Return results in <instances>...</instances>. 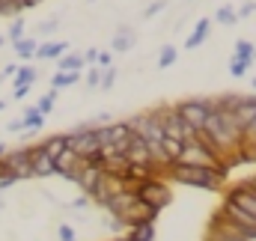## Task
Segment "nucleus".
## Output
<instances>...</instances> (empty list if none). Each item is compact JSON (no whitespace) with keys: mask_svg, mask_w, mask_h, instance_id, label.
Segmentation results:
<instances>
[{"mask_svg":"<svg viewBox=\"0 0 256 241\" xmlns=\"http://www.w3.org/2000/svg\"><path fill=\"white\" fill-rule=\"evenodd\" d=\"M170 179L188 188H202V190H220V184L226 179L224 170H206V167H185V164H170Z\"/></svg>","mask_w":256,"mask_h":241,"instance_id":"1","label":"nucleus"},{"mask_svg":"<svg viewBox=\"0 0 256 241\" xmlns=\"http://www.w3.org/2000/svg\"><path fill=\"white\" fill-rule=\"evenodd\" d=\"M176 164H185V167H206V170H224L226 173V164L214 155V152H208L202 143H196V140H185V149H182V155H179V161Z\"/></svg>","mask_w":256,"mask_h":241,"instance_id":"2","label":"nucleus"},{"mask_svg":"<svg viewBox=\"0 0 256 241\" xmlns=\"http://www.w3.org/2000/svg\"><path fill=\"white\" fill-rule=\"evenodd\" d=\"M134 194H137L140 202L152 206L155 212H161L164 206H170V188H167V182L158 179V176H152V179H146L143 184H137Z\"/></svg>","mask_w":256,"mask_h":241,"instance_id":"3","label":"nucleus"},{"mask_svg":"<svg viewBox=\"0 0 256 241\" xmlns=\"http://www.w3.org/2000/svg\"><path fill=\"white\" fill-rule=\"evenodd\" d=\"M218 214H220L224 220H230L232 226H238L242 236H244V241H256V218L254 214H248L244 208H238V206L230 202V200H224V206H220Z\"/></svg>","mask_w":256,"mask_h":241,"instance_id":"4","label":"nucleus"},{"mask_svg":"<svg viewBox=\"0 0 256 241\" xmlns=\"http://www.w3.org/2000/svg\"><path fill=\"white\" fill-rule=\"evenodd\" d=\"M176 114H179V120L185 125H191L196 131V128H202V122L212 114V98H188V102L176 104Z\"/></svg>","mask_w":256,"mask_h":241,"instance_id":"5","label":"nucleus"},{"mask_svg":"<svg viewBox=\"0 0 256 241\" xmlns=\"http://www.w3.org/2000/svg\"><path fill=\"white\" fill-rule=\"evenodd\" d=\"M6 167L15 179H30V161H33V146H21V149H9L6 152Z\"/></svg>","mask_w":256,"mask_h":241,"instance_id":"6","label":"nucleus"},{"mask_svg":"<svg viewBox=\"0 0 256 241\" xmlns=\"http://www.w3.org/2000/svg\"><path fill=\"white\" fill-rule=\"evenodd\" d=\"M226 200H230V202H236L238 208H244L248 214H254V218H256V190L248 184V182H238L236 188H230Z\"/></svg>","mask_w":256,"mask_h":241,"instance_id":"7","label":"nucleus"},{"mask_svg":"<svg viewBox=\"0 0 256 241\" xmlns=\"http://www.w3.org/2000/svg\"><path fill=\"white\" fill-rule=\"evenodd\" d=\"M232 120H236V125L242 128V134L248 131V125L256 120V96H242V102H238V108L230 114Z\"/></svg>","mask_w":256,"mask_h":241,"instance_id":"8","label":"nucleus"},{"mask_svg":"<svg viewBox=\"0 0 256 241\" xmlns=\"http://www.w3.org/2000/svg\"><path fill=\"white\" fill-rule=\"evenodd\" d=\"M54 176V161L42 152V146H33V161H30V179H48Z\"/></svg>","mask_w":256,"mask_h":241,"instance_id":"9","label":"nucleus"},{"mask_svg":"<svg viewBox=\"0 0 256 241\" xmlns=\"http://www.w3.org/2000/svg\"><path fill=\"white\" fill-rule=\"evenodd\" d=\"M72 182H78V188H80V194L86 196V200H92V194H96V188H98V182H102V170H92V167H84V170H78V176Z\"/></svg>","mask_w":256,"mask_h":241,"instance_id":"10","label":"nucleus"},{"mask_svg":"<svg viewBox=\"0 0 256 241\" xmlns=\"http://www.w3.org/2000/svg\"><path fill=\"white\" fill-rule=\"evenodd\" d=\"M155 149H158V155H161L167 164H176L179 155H182V149H185V140H170V137H164Z\"/></svg>","mask_w":256,"mask_h":241,"instance_id":"11","label":"nucleus"},{"mask_svg":"<svg viewBox=\"0 0 256 241\" xmlns=\"http://www.w3.org/2000/svg\"><path fill=\"white\" fill-rule=\"evenodd\" d=\"M68 54V45L66 42H42L39 48H36V60H57V57H63Z\"/></svg>","mask_w":256,"mask_h":241,"instance_id":"12","label":"nucleus"},{"mask_svg":"<svg viewBox=\"0 0 256 241\" xmlns=\"http://www.w3.org/2000/svg\"><path fill=\"white\" fill-rule=\"evenodd\" d=\"M208 27H212V21L208 18H200L196 21V27H194V33L185 39V51H194V48H200L206 39H208Z\"/></svg>","mask_w":256,"mask_h":241,"instance_id":"13","label":"nucleus"},{"mask_svg":"<svg viewBox=\"0 0 256 241\" xmlns=\"http://www.w3.org/2000/svg\"><path fill=\"white\" fill-rule=\"evenodd\" d=\"M134 42H137L134 30H131V27H120L116 36H114V45H110V48H114L116 54H126L128 48H134Z\"/></svg>","mask_w":256,"mask_h":241,"instance_id":"14","label":"nucleus"},{"mask_svg":"<svg viewBox=\"0 0 256 241\" xmlns=\"http://www.w3.org/2000/svg\"><path fill=\"white\" fill-rule=\"evenodd\" d=\"M122 241H155V224H137V226H128Z\"/></svg>","mask_w":256,"mask_h":241,"instance_id":"15","label":"nucleus"},{"mask_svg":"<svg viewBox=\"0 0 256 241\" xmlns=\"http://www.w3.org/2000/svg\"><path fill=\"white\" fill-rule=\"evenodd\" d=\"M232 57L242 62V66H248V68H250L254 60H256V45H254V42H248V39H238V42H236V54H232Z\"/></svg>","mask_w":256,"mask_h":241,"instance_id":"16","label":"nucleus"},{"mask_svg":"<svg viewBox=\"0 0 256 241\" xmlns=\"http://www.w3.org/2000/svg\"><path fill=\"white\" fill-rule=\"evenodd\" d=\"M86 66H84V57L80 54H63L60 62H57V72H68V74H80Z\"/></svg>","mask_w":256,"mask_h":241,"instance_id":"17","label":"nucleus"},{"mask_svg":"<svg viewBox=\"0 0 256 241\" xmlns=\"http://www.w3.org/2000/svg\"><path fill=\"white\" fill-rule=\"evenodd\" d=\"M36 78H39V74H36L33 66H18V74H15L12 84H15V90H30V86L36 84Z\"/></svg>","mask_w":256,"mask_h":241,"instance_id":"18","label":"nucleus"},{"mask_svg":"<svg viewBox=\"0 0 256 241\" xmlns=\"http://www.w3.org/2000/svg\"><path fill=\"white\" fill-rule=\"evenodd\" d=\"M39 146H42V152L54 161L60 152H66V134H54V137H48V140H45V143H39Z\"/></svg>","mask_w":256,"mask_h":241,"instance_id":"19","label":"nucleus"},{"mask_svg":"<svg viewBox=\"0 0 256 241\" xmlns=\"http://www.w3.org/2000/svg\"><path fill=\"white\" fill-rule=\"evenodd\" d=\"M15 45V57H21V60H30L33 54H36V48H39V42L33 39V36H24V39H18V42H12Z\"/></svg>","mask_w":256,"mask_h":241,"instance_id":"20","label":"nucleus"},{"mask_svg":"<svg viewBox=\"0 0 256 241\" xmlns=\"http://www.w3.org/2000/svg\"><path fill=\"white\" fill-rule=\"evenodd\" d=\"M21 125L27 128V134H36L39 128H45V116H42V114H36V108H30V110L24 114V120H21Z\"/></svg>","mask_w":256,"mask_h":241,"instance_id":"21","label":"nucleus"},{"mask_svg":"<svg viewBox=\"0 0 256 241\" xmlns=\"http://www.w3.org/2000/svg\"><path fill=\"white\" fill-rule=\"evenodd\" d=\"M80 80V74H68V72H54V78H51V90L54 92H60L66 86H72V84H78Z\"/></svg>","mask_w":256,"mask_h":241,"instance_id":"22","label":"nucleus"},{"mask_svg":"<svg viewBox=\"0 0 256 241\" xmlns=\"http://www.w3.org/2000/svg\"><path fill=\"white\" fill-rule=\"evenodd\" d=\"M176 60H179V48L176 45H164L161 54H158V68H170V66H176Z\"/></svg>","mask_w":256,"mask_h":241,"instance_id":"23","label":"nucleus"},{"mask_svg":"<svg viewBox=\"0 0 256 241\" xmlns=\"http://www.w3.org/2000/svg\"><path fill=\"white\" fill-rule=\"evenodd\" d=\"M24 12V3L21 0H0V15H6V18H18Z\"/></svg>","mask_w":256,"mask_h":241,"instance_id":"24","label":"nucleus"},{"mask_svg":"<svg viewBox=\"0 0 256 241\" xmlns=\"http://www.w3.org/2000/svg\"><path fill=\"white\" fill-rule=\"evenodd\" d=\"M214 21H220V24H226V27L238 24V18H236V9H232V6H220V9L214 12Z\"/></svg>","mask_w":256,"mask_h":241,"instance_id":"25","label":"nucleus"},{"mask_svg":"<svg viewBox=\"0 0 256 241\" xmlns=\"http://www.w3.org/2000/svg\"><path fill=\"white\" fill-rule=\"evenodd\" d=\"M6 39H9V42L24 39V18H21V15H18V18H12V24H9V30H6Z\"/></svg>","mask_w":256,"mask_h":241,"instance_id":"26","label":"nucleus"},{"mask_svg":"<svg viewBox=\"0 0 256 241\" xmlns=\"http://www.w3.org/2000/svg\"><path fill=\"white\" fill-rule=\"evenodd\" d=\"M54 102H57V92L51 90L48 96H42V98H39V104H36V114H42V116H48V114L54 110Z\"/></svg>","mask_w":256,"mask_h":241,"instance_id":"27","label":"nucleus"},{"mask_svg":"<svg viewBox=\"0 0 256 241\" xmlns=\"http://www.w3.org/2000/svg\"><path fill=\"white\" fill-rule=\"evenodd\" d=\"M114 84H116V68L110 66V68H104V72H102V80H98V90H104V92H110V90H114Z\"/></svg>","mask_w":256,"mask_h":241,"instance_id":"28","label":"nucleus"},{"mask_svg":"<svg viewBox=\"0 0 256 241\" xmlns=\"http://www.w3.org/2000/svg\"><path fill=\"white\" fill-rule=\"evenodd\" d=\"M167 9V0H155V3H149L146 9H143V21H149V18H155V15H161Z\"/></svg>","mask_w":256,"mask_h":241,"instance_id":"29","label":"nucleus"},{"mask_svg":"<svg viewBox=\"0 0 256 241\" xmlns=\"http://www.w3.org/2000/svg\"><path fill=\"white\" fill-rule=\"evenodd\" d=\"M254 12H256V3H254V0H244V3H242V6L236 9V18L242 21V18H250Z\"/></svg>","mask_w":256,"mask_h":241,"instance_id":"30","label":"nucleus"},{"mask_svg":"<svg viewBox=\"0 0 256 241\" xmlns=\"http://www.w3.org/2000/svg\"><path fill=\"white\" fill-rule=\"evenodd\" d=\"M57 27H60V18H45V21H42V24H39L36 30H39V33H45V36H51V33L57 30Z\"/></svg>","mask_w":256,"mask_h":241,"instance_id":"31","label":"nucleus"},{"mask_svg":"<svg viewBox=\"0 0 256 241\" xmlns=\"http://www.w3.org/2000/svg\"><path fill=\"white\" fill-rule=\"evenodd\" d=\"M98 80H102V68L90 66V72H86V86H90V90H98Z\"/></svg>","mask_w":256,"mask_h":241,"instance_id":"32","label":"nucleus"},{"mask_svg":"<svg viewBox=\"0 0 256 241\" xmlns=\"http://www.w3.org/2000/svg\"><path fill=\"white\" fill-rule=\"evenodd\" d=\"M110 66H114V54H110V51H98V57H96V68L104 72V68H110Z\"/></svg>","mask_w":256,"mask_h":241,"instance_id":"33","label":"nucleus"},{"mask_svg":"<svg viewBox=\"0 0 256 241\" xmlns=\"http://www.w3.org/2000/svg\"><path fill=\"white\" fill-rule=\"evenodd\" d=\"M230 74H232V78H244V74H248V66H242V62L232 57V60H230Z\"/></svg>","mask_w":256,"mask_h":241,"instance_id":"34","label":"nucleus"},{"mask_svg":"<svg viewBox=\"0 0 256 241\" xmlns=\"http://www.w3.org/2000/svg\"><path fill=\"white\" fill-rule=\"evenodd\" d=\"M86 206H90V200H86V196H84V194H80V196H78V200H72V202H68V208H74V212H84V208H86Z\"/></svg>","mask_w":256,"mask_h":241,"instance_id":"35","label":"nucleus"},{"mask_svg":"<svg viewBox=\"0 0 256 241\" xmlns=\"http://www.w3.org/2000/svg\"><path fill=\"white\" fill-rule=\"evenodd\" d=\"M80 57H84V66H96V57H98V51H96V48H86Z\"/></svg>","mask_w":256,"mask_h":241,"instance_id":"36","label":"nucleus"},{"mask_svg":"<svg viewBox=\"0 0 256 241\" xmlns=\"http://www.w3.org/2000/svg\"><path fill=\"white\" fill-rule=\"evenodd\" d=\"M57 232H60V241H74V232H72L68 226H60Z\"/></svg>","mask_w":256,"mask_h":241,"instance_id":"37","label":"nucleus"},{"mask_svg":"<svg viewBox=\"0 0 256 241\" xmlns=\"http://www.w3.org/2000/svg\"><path fill=\"white\" fill-rule=\"evenodd\" d=\"M18 74V62H9L6 68H3V78H15Z\"/></svg>","mask_w":256,"mask_h":241,"instance_id":"38","label":"nucleus"},{"mask_svg":"<svg viewBox=\"0 0 256 241\" xmlns=\"http://www.w3.org/2000/svg\"><path fill=\"white\" fill-rule=\"evenodd\" d=\"M6 131H9V134H18V131H24V125H21V120H15V122L6 125Z\"/></svg>","mask_w":256,"mask_h":241,"instance_id":"39","label":"nucleus"},{"mask_svg":"<svg viewBox=\"0 0 256 241\" xmlns=\"http://www.w3.org/2000/svg\"><path fill=\"white\" fill-rule=\"evenodd\" d=\"M15 176H12V173H9V176H6V179H0V190H6V188H12V184H15Z\"/></svg>","mask_w":256,"mask_h":241,"instance_id":"40","label":"nucleus"},{"mask_svg":"<svg viewBox=\"0 0 256 241\" xmlns=\"http://www.w3.org/2000/svg\"><path fill=\"white\" fill-rule=\"evenodd\" d=\"M6 152H9V149H6V143H0V161L6 158Z\"/></svg>","mask_w":256,"mask_h":241,"instance_id":"41","label":"nucleus"},{"mask_svg":"<svg viewBox=\"0 0 256 241\" xmlns=\"http://www.w3.org/2000/svg\"><path fill=\"white\" fill-rule=\"evenodd\" d=\"M21 3H24V9H27V6H36V3H42V0H21Z\"/></svg>","mask_w":256,"mask_h":241,"instance_id":"42","label":"nucleus"},{"mask_svg":"<svg viewBox=\"0 0 256 241\" xmlns=\"http://www.w3.org/2000/svg\"><path fill=\"white\" fill-rule=\"evenodd\" d=\"M248 184H250V188L256 190V176H254V179H248Z\"/></svg>","mask_w":256,"mask_h":241,"instance_id":"43","label":"nucleus"},{"mask_svg":"<svg viewBox=\"0 0 256 241\" xmlns=\"http://www.w3.org/2000/svg\"><path fill=\"white\" fill-rule=\"evenodd\" d=\"M6 104H9V102H3V98H0V110H6Z\"/></svg>","mask_w":256,"mask_h":241,"instance_id":"44","label":"nucleus"},{"mask_svg":"<svg viewBox=\"0 0 256 241\" xmlns=\"http://www.w3.org/2000/svg\"><path fill=\"white\" fill-rule=\"evenodd\" d=\"M3 45H6V36H0V48H3Z\"/></svg>","mask_w":256,"mask_h":241,"instance_id":"45","label":"nucleus"},{"mask_svg":"<svg viewBox=\"0 0 256 241\" xmlns=\"http://www.w3.org/2000/svg\"><path fill=\"white\" fill-rule=\"evenodd\" d=\"M250 84H254V90H256V78H254V80H250Z\"/></svg>","mask_w":256,"mask_h":241,"instance_id":"46","label":"nucleus"}]
</instances>
